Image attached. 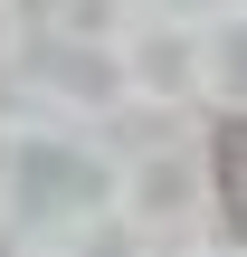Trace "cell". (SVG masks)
<instances>
[{
  "label": "cell",
  "instance_id": "obj_1",
  "mask_svg": "<svg viewBox=\"0 0 247 257\" xmlns=\"http://www.w3.org/2000/svg\"><path fill=\"white\" fill-rule=\"evenodd\" d=\"M209 181H219V210H228V229L247 238V114H228V124L209 134Z\"/></svg>",
  "mask_w": 247,
  "mask_h": 257
}]
</instances>
